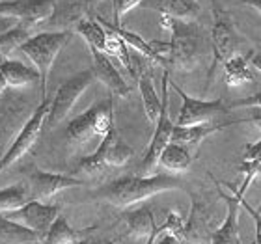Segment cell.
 I'll return each mask as SVG.
<instances>
[{"instance_id":"6da1fadb","label":"cell","mask_w":261,"mask_h":244,"mask_svg":"<svg viewBox=\"0 0 261 244\" xmlns=\"http://www.w3.org/2000/svg\"><path fill=\"white\" fill-rule=\"evenodd\" d=\"M177 188H183V183L174 175H135V177H121V179L105 184L103 188H99L95 192V196L109 201L110 205L118 207V209H129V207L149 200L161 192Z\"/></svg>"},{"instance_id":"7a4b0ae2","label":"cell","mask_w":261,"mask_h":244,"mask_svg":"<svg viewBox=\"0 0 261 244\" xmlns=\"http://www.w3.org/2000/svg\"><path fill=\"white\" fill-rule=\"evenodd\" d=\"M161 26L170 32L168 56L166 65L189 73L200 64V32L192 24V21H179L170 15L161 13Z\"/></svg>"},{"instance_id":"3957f363","label":"cell","mask_w":261,"mask_h":244,"mask_svg":"<svg viewBox=\"0 0 261 244\" xmlns=\"http://www.w3.org/2000/svg\"><path fill=\"white\" fill-rule=\"evenodd\" d=\"M71 32L67 30H58V32H41L36 34L22 45L21 50L28 60L32 62L34 69L39 73V84H41V95L47 97V76L50 73L53 62L60 55L65 43L69 41Z\"/></svg>"},{"instance_id":"277c9868","label":"cell","mask_w":261,"mask_h":244,"mask_svg":"<svg viewBox=\"0 0 261 244\" xmlns=\"http://www.w3.org/2000/svg\"><path fill=\"white\" fill-rule=\"evenodd\" d=\"M114 129V106L112 97L105 99L101 103L93 104L92 109L82 112L67 123L65 138L71 144H86L92 138H103Z\"/></svg>"},{"instance_id":"5b68a950","label":"cell","mask_w":261,"mask_h":244,"mask_svg":"<svg viewBox=\"0 0 261 244\" xmlns=\"http://www.w3.org/2000/svg\"><path fill=\"white\" fill-rule=\"evenodd\" d=\"M211 43H213V62L207 73V86L211 84V78L215 75L218 65H224L233 56L239 55V36L235 32V26L231 22V17L220 8L213 10V30H211Z\"/></svg>"},{"instance_id":"8992f818","label":"cell","mask_w":261,"mask_h":244,"mask_svg":"<svg viewBox=\"0 0 261 244\" xmlns=\"http://www.w3.org/2000/svg\"><path fill=\"white\" fill-rule=\"evenodd\" d=\"M130 158H133V149L121 140L116 129H112L109 134L101 138V144L92 155L82 158L79 168L84 174H99L101 170L109 166H114V168L125 166Z\"/></svg>"},{"instance_id":"52a82bcc","label":"cell","mask_w":261,"mask_h":244,"mask_svg":"<svg viewBox=\"0 0 261 244\" xmlns=\"http://www.w3.org/2000/svg\"><path fill=\"white\" fill-rule=\"evenodd\" d=\"M168 84H170V75L168 71L163 75V106H161V114H159L157 121H155V132L151 136V142L146 149V155L142 158L140 164V174L142 175H153L155 168L159 166V157L163 149L170 144L172 138V130H174L175 123H172L170 120V103H168Z\"/></svg>"},{"instance_id":"ba28073f","label":"cell","mask_w":261,"mask_h":244,"mask_svg":"<svg viewBox=\"0 0 261 244\" xmlns=\"http://www.w3.org/2000/svg\"><path fill=\"white\" fill-rule=\"evenodd\" d=\"M50 110V99H43V103L39 104L38 109L34 110V114L28 118V121L22 125L21 132L17 134L10 149L0 157V172H4L6 168H10L11 164H15L19 158H22L34 144L38 142L39 134L43 132V127L47 125V118H49Z\"/></svg>"},{"instance_id":"9c48e42d","label":"cell","mask_w":261,"mask_h":244,"mask_svg":"<svg viewBox=\"0 0 261 244\" xmlns=\"http://www.w3.org/2000/svg\"><path fill=\"white\" fill-rule=\"evenodd\" d=\"M95 76H93L92 69H84L81 73L73 75L71 78L62 84L56 92L55 99H50V110H49V118H47V123L55 125L64 121L67 116L71 114L73 106L76 104L79 97L86 92L88 88L92 86Z\"/></svg>"},{"instance_id":"30bf717a","label":"cell","mask_w":261,"mask_h":244,"mask_svg":"<svg viewBox=\"0 0 261 244\" xmlns=\"http://www.w3.org/2000/svg\"><path fill=\"white\" fill-rule=\"evenodd\" d=\"M6 220L17 224L24 229H30L32 233L45 237L56 216L60 214V207L55 203H43V201H27L22 207L10 212H0Z\"/></svg>"},{"instance_id":"8fae6325","label":"cell","mask_w":261,"mask_h":244,"mask_svg":"<svg viewBox=\"0 0 261 244\" xmlns=\"http://www.w3.org/2000/svg\"><path fill=\"white\" fill-rule=\"evenodd\" d=\"M175 92L179 93L181 110L179 116L175 120V127H191V125H203L213 123L215 118L222 114H228L229 109L224 104L222 99H215V101H203V99H194L189 93H185L177 84H172Z\"/></svg>"},{"instance_id":"7c38bea8","label":"cell","mask_w":261,"mask_h":244,"mask_svg":"<svg viewBox=\"0 0 261 244\" xmlns=\"http://www.w3.org/2000/svg\"><path fill=\"white\" fill-rule=\"evenodd\" d=\"M56 0H2L0 15L15 19L19 24L32 28L53 17Z\"/></svg>"},{"instance_id":"4fadbf2b","label":"cell","mask_w":261,"mask_h":244,"mask_svg":"<svg viewBox=\"0 0 261 244\" xmlns=\"http://www.w3.org/2000/svg\"><path fill=\"white\" fill-rule=\"evenodd\" d=\"M82 184H84V181L76 179V177L34 170L32 175L28 177V194H30V200L47 203L56 194H60L62 190L73 188V186H82Z\"/></svg>"},{"instance_id":"5bb4252c","label":"cell","mask_w":261,"mask_h":244,"mask_svg":"<svg viewBox=\"0 0 261 244\" xmlns=\"http://www.w3.org/2000/svg\"><path fill=\"white\" fill-rule=\"evenodd\" d=\"M92 50V73L95 76V80L103 82L105 86L109 88L112 95L118 97H127L129 95V86H127L125 78L121 76V73L116 69V65L112 64L109 56L103 55L101 50L90 49Z\"/></svg>"},{"instance_id":"9a60e30c","label":"cell","mask_w":261,"mask_h":244,"mask_svg":"<svg viewBox=\"0 0 261 244\" xmlns=\"http://www.w3.org/2000/svg\"><path fill=\"white\" fill-rule=\"evenodd\" d=\"M220 198L226 201V218L211 235V244H243L239 237V198L228 196L220 190Z\"/></svg>"},{"instance_id":"2e32d148","label":"cell","mask_w":261,"mask_h":244,"mask_svg":"<svg viewBox=\"0 0 261 244\" xmlns=\"http://www.w3.org/2000/svg\"><path fill=\"white\" fill-rule=\"evenodd\" d=\"M211 235L213 231L209 229V212H207V207L200 200L192 198L191 214H189V220L185 222V228H183L185 244L211 240Z\"/></svg>"},{"instance_id":"e0dca14e","label":"cell","mask_w":261,"mask_h":244,"mask_svg":"<svg viewBox=\"0 0 261 244\" xmlns=\"http://www.w3.org/2000/svg\"><path fill=\"white\" fill-rule=\"evenodd\" d=\"M233 123H243V120L228 121V123H203V125H191V127H174L170 142L179 144V146H185V147H191V146L196 147V146H200L207 136L215 134L218 130H222L224 127H229V125H233Z\"/></svg>"},{"instance_id":"ac0fdd59","label":"cell","mask_w":261,"mask_h":244,"mask_svg":"<svg viewBox=\"0 0 261 244\" xmlns=\"http://www.w3.org/2000/svg\"><path fill=\"white\" fill-rule=\"evenodd\" d=\"M97 22L105 28V30H109V32L116 34V36H118V38H120L121 41H123V43H125L127 47H129V49H135L136 52L144 55L147 58V60L155 62V64L166 65V60H164L163 56H159L157 52H155L151 41H146V39L142 38V36H138V34L129 32V30H125V28L118 26V24H114V22L105 21V19H101V17H97Z\"/></svg>"},{"instance_id":"d6986e66","label":"cell","mask_w":261,"mask_h":244,"mask_svg":"<svg viewBox=\"0 0 261 244\" xmlns=\"http://www.w3.org/2000/svg\"><path fill=\"white\" fill-rule=\"evenodd\" d=\"M123 220H125L129 237H133V239H146L147 240L155 231H157L153 211L147 205H142V207H136V209L125 211L123 212Z\"/></svg>"},{"instance_id":"ffe728a7","label":"cell","mask_w":261,"mask_h":244,"mask_svg":"<svg viewBox=\"0 0 261 244\" xmlns=\"http://www.w3.org/2000/svg\"><path fill=\"white\" fill-rule=\"evenodd\" d=\"M92 229H75L71 228L65 216H56L47 235L43 237V244H81L88 239V233Z\"/></svg>"},{"instance_id":"44dd1931","label":"cell","mask_w":261,"mask_h":244,"mask_svg":"<svg viewBox=\"0 0 261 244\" xmlns=\"http://www.w3.org/2000/svg\"><path fill=\"white\" fill-rule=\"evenodd\" d=\"M0 73L4 76L8 88H21L27 84L39 82V73L34 67H28L22 62L13 60V58H6L0 64Z\"/></svg>"},{"instance_id":"7402d4cb","label":"cell","mask_w":261,"mask_h":244,"mask_svg":"<svg viewBox=\"0 0 261 244\" xmlns=\"http://www.w3.org/2000/svg\"><path fill=\"white\" fill-rule=\"evenodd\" d=\"M136 80H138V90H140V97L144 103V112H146L147 120L155 123L161 114V106H163V99L159 97L157 90L153 86L151 76L147 75L146 71L142 69L140 73H136Z\"/></svg>"},{"instance_id":"603a6c76","label":"cell","mask_w":261,"mask_h":244,"mask_svg":"<svg viewBox=\"0 0 261 244\" xmlns=\"http://www.w3.org/2000/svg\"><path fill=\"white\" fill-rule=\"evenodd\" d=\"M191 164H192V155L189 151V147L174 144V142H170L168 146L163 149L161 157H159V166H163L168 172L183 174V172H187V170L191 168Z\"/></svg>"},{"instance_id":"cb8c5ba5","label":"cell","mask_w":261,"mask_h":244,"mask_svg":"<svg viewBox=\"0 0 261 244\" xmlns=\"http://www.w3.org/2000/svg\"><path fill=\"white\" fill-rule=\"evenodd\" d=\"M151 4L161 13L179 21H194L196 15L200 13L198 0H151Z\"/></svg>"},{"instance_id":"d4e9b609","label":"cell","mask_w":261,"mask_h":244,"mask_svg":"<svg viewBox=\"0 0 261 244\" xmlns=\"http://www.w3.org/2000/svg\"><path fill=\"white\" fill-rule=\"evenodd\" d=\"M224 78H226V84L231 88L243 86L246 82L254 80V69L248 62V56L237 55L226 62L224 64Z\"/></svg>"},{"instance_id":"484cf974","label":"cell","mask_w":261,"mask_h":244,"mask_svg":"<svg viewBox=\"0 0 261 244\" xmlns=\"http://www.w3.org/2000/svg\"><path fill=\"white\" fill-rule=\"evenodd\" d=\"M75 32L79 34L84 41H86L90 49L101 50V52L105 55V49H107V39H109V32H107V30H105L97 21H92V19L82 17L81 21L75 24Z\"/></svg>"},{"instance_id":"4316f807","label":"cell","mask_w":261,"mask_h":244,"mask_svg":"<svg viewBox=\"0 0 261 244\" xmlns=\"http://www.w3.org/2000/svg\"><path fill=\"white\" fill-rule=\"evenodd\" d=\"M0 244H43V237L6 220L0 214Z\"/></svg>"},{"instance_id":"83f0119b","label":"cell","mask_w":261,"mask_h":244,"mask_svg":"<svg viewBox=\"0 0 261 244\" xmlns=\"http://www.w3.org/2000/svg\"><path fill=\"white\" fill-rule=\"evenodd\" d=\"M30 36V28L24 24H15L13 28L6 30L4 34H0V55L4 58H10L13 52L21 50V47L27 43Z\"/></svg>"},{"instance_id":"f1b7e54d","label":"cell","mask_w":261,"mask_h":244,"mask_svg":"<svg viewBox=\"0 0 261 244\" xmlns=\"http://www.w3.org/2000/svg\"><path fill=\"white\" fill-rule=\"evenodd\" d=\"M27 201H30L28 186L22 183L11 184L0 190V212H10L22 207Z\"/></svg>"},{"instance_id":"f546056e","label":"cell","mask_w":261,"mask_h":244,"mask_svg":"<svg viewBox=\"0 0 261 244\" xmlns=\"http://www.w3.org/2000/svg\"><path fill=\"white\" fill-rule=\"evenodd\" d=\"M112 2H114V24L121 26V17L138 4H142L144 0H112Z\"/></svg>"},{"instance_id":"4dcf8cb0","label":"cell","mask_w":261,"mask_h":244,"mask_svg":"<svg viewBox=\"0 0 261 244\" xmlns=\"http://www.w3.org/2000/svg\"><path fill=\"white\" fill-rule=\"evenodd\" d=\"M239 205L243 207V209L248 212V216L252 218V222H254V226H256V244H261V214H257L256 209L248 205V201H246L245 198L239 200Z\"/></svg>"},{"instance_id":"1f68e13d","label":"cell","mask_w":261,"mask_h":244,"mask_svg":"<svg viewBox=\"0 0 261 244\" xmlns=\"http://www.w3.org/2000/svg\"><path fill=\"white\" fill-rule=\"evenodd\" d=\"M229 110L231 109H261V92L254 93L250 97H245L241 101H235L231 106H228Z\"/></svg>"},{"instance_id":"d6a6232c","label":"cell","mask_w":261,"mask_h":244,"mask_svg":"<svg viewBox=\"0 0 261 244\" xmlns=\"http://www.w3.org/2000/svg\"><path fill=\"white\" fill-rule=\"evenodd\" d=\"M15 24H19V22H17L15 19H10V17L0 15V34H4L6 30H10V28H13Z\"/></svg>"},{"instance_id":"836d02e7","label":"cell","mask_w":261,"mask_h":244,"mask_svg":"<svg viewBox=\"0 0 261 244\" xmlns=\"http://www.w3.org/2000/svg\"><path fill=\"white\" fill-rule=\"evenodd\" d=\"M254 112H252V116H248V118H245L243 120V123H256L257 129H261V109H252Z\"/></svg>"},{"instance_id":"e575fe53","label":"cell","mask_w":261,"mask_h":244,"mask_svg":"<svg viewBox=\"0 0 261 244\" xmlns=\"http://www.w3.org/2000/svg\"><path fill=\"white\" fill-rule=\"evenodd\" d=\"M248 62H250L252 69H257L261 73V55H248Z\"/></svg>"},{"instance_id":"d590c367","label":"cell","mask_w":261,"mask_h":244,"mask_svg":"<svg viewBox=\"0 0 261 244\" xmlns=\"http://www.w3.org/2000/svg\"><path fill=\"white\" fill-rule=\"evenodd\" d=\"M246 6H250V8H254V10H257L261 13V0H243Z\"/></svg>"},{"instance_id":"8d00e7d4","label":"cell","mask_w":261,"mask_h":244,"mask_svg":"<svg viewBox=\"0 0 261 244\" xmlns=\"http://www.w3.org/2000/svg\"><path fill=\"white\" fill-rule=\"evenodd\" d=\"M8 90V84H6V80H4V76H2V73H0V95Z\"/></svg>"},{"instance_id":"74e56055","label":"cell","mask_w":261,"mask_h":244,"mask_svg":"<svg viewBox=\"0 0 261 244\" xmlns=\"http://www.w3.org/2000/svg\"><path fill=\"white\" fill-rule=\"evenodd\" d=\"M155 239H157V231H155V233H153L151 237L147 239V242H146V244H153V242H155Z\"/></svg>"},{"instance_id":"f35d334b","label":"cell","mask_w":261,"mask_h":244,"mask_svg":"<svg viewBox=\"0 0 261 244\" xmlns=\"http://www.w3.org/2000/svg\"><path fill=\"white\" fill-rule=\"evenodd\" d=\"M81 244H101V242H95V240H84V242H81Z\"/></svg>"},{"instance_id":"ab89813d","label":"cell","mask_w":261,"mask_h":244,"mask_svg":"<svg viewBox=\"0 0 261 244\" xmlns=\"http://www.w3.org/2000/svg\"><path fill=\"white\" fill-rule=\"evenodd\" d=\"M256 212H257V214H261V203H259V207H257V211H256Z\"/></svg>"},{"instance_id":"60d3db41","label":"cell","mask_w":261,"mask_h":244,"mask_svg":"<svg viewBox=\"0 0 261 244\" xmlns=\"http://www.w3.org/2000/svg\"><path fill=\"white\" fill-rule=\"evenodd\" d=\"M93 2H97V0H93Z\"/></svg>"},{"instance_id":"b9f144b4","label":"cell","mask_w":261,"mask_h":244,"mask_svg":"<svg viewBox=\"0 0 261 244\" xmlns=\"http://www.w3.org/2000/svg\"><path fill=\"white\" fill-rule=\"evenodd\" d=\"M0 2H2V0H0Z\"/></svg>"}]
</instances>
